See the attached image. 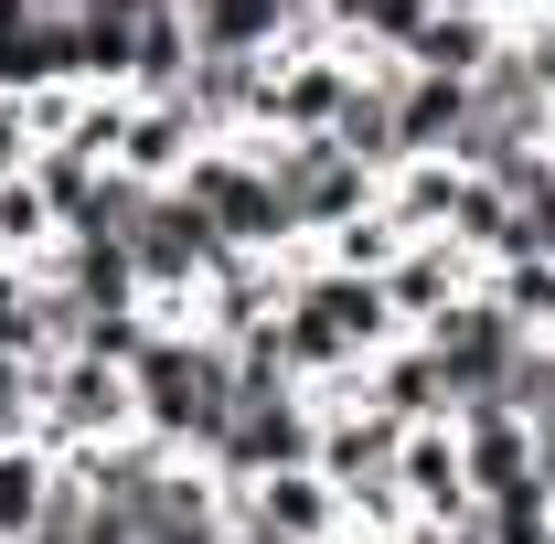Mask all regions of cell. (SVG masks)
<instances>
[{"label": "cell", "instance_id": "6da1fadb", "mask_svg": "<svg viewBox=\"0 0 555 544\" xmlns=\"http://www.w3.org/2000/svg\"><path fill=\"white\" fill-rule=\"evenodd\" d=\"M129 406L160 449L204 459L224 406H235V341H214L204 321H150V341L129 352Z\"/></svg>", "mask_w": 555, "mask_h": 544}, {"label": "cell", "instance_id": "7a4b0ae2", "mask_svg": "<svg viewBox=\"0 0 555 544\" xmlns=\"http://www.w3.org/2000/svg\"><path fill=\"white\" fill-rule=\"evenodd\" d=\"M257 160H268V182H278V204H288V235H299V246H321L332 224H352V213L385 204V171L352 160L332 129L321 139H268L257 129Z\"/></svg>", "mask_w": 555, "mask_h": 544}, {"label": "cell", "instance_id": "3957f363", "mask_svg": "<svg viewBox=\"0 0 555 544\" xmlns=\"http://www.w3.org/2000/svg\"><path fill=\"white\" fill-rule=\"evenodd\" d=\"M129 257H139V288H150V310L160 321H182L193 310V288H204L235 246L214 235V213L182 193V182H150V204H139V224H129Z\"/></svg>", "mask_w": 555, "mask_h": 544}, {"label": "cell", "instance_id": "277c9868", "mask_svg": "<svg viewBox=\"0 0 555 544\" xmlns=\"http://www.w3.org/2000/svg\"><path fill=\"white\" fill-rule=\"evenodd\" d=\"M182 193L214 213V235L224 246H246V257H288L299 235H288V204H278L268 160H257V129L246 139H204L193 150V171H182Z\"/></svg>", "mask_w": 555, "mask_h": 544}, {"label": "cell", "instance_id": "5b68a950", "mask_svg": "<svg viewBox=\"0 0 555 544\" xmlns=\"http://www.w3.org/2000/svg\"><path fill=\"white\" fill-rule=\"evenodd\" d=\"M310 449H321V396H310V385H246V374H235V406L214 427L204 470L214 480H268V470H288V459H310Z\"/></svg>", "mask_w": 555, "mask_h": 544}, {"label": "cell", "instance_id": "8992f818", "mask_svg": "<svg viewBox=\"0 0 555 544\" xmlns=\"http://www.w3.org/2000/svg\"><path fill=\"white\" fill-rule=\"evenodd\" d=\"M118 427H139L129 363H96V352H43L33 363V438L43 449H96Z\"/></svg>", "mask_w": 555, "mask_h": 544}, {"label": "cell", "instance_id": "52a82bcc", "mask_svg": "<svg viewBox=\"0 0 555 544\" xmlns=\"http://www.w3.org/2000/svg\"><path fill=\"white\" fill-rule=\"evenodd\" d=\"M416 341H427V352H438V374H449V416H470V406H491V396L513 385V363H524V341H534V332H524L491 288H470L460 310H438Z\"/></svg>", "mask_w": 555, "mask_h": 544}, {"label": "cell", "instance_id": "ba28073f", "mask_svg": "<svg viewBox=\"0 0 555 544\" xmlns=\"http://www.w3.org/2000/svg\"><path fill=\"white\" fill-rule=\"evenodd\" d=\"M352 86H363V54H352L343 33H332V43H288V54H268V107H257V129L268 139H321L352 107Z\"/></svg>", "mask_w": 555, "mask_h": 544}, {"label": "cell", "instance_id": "9c48e42d", "mask_svg": "<svg viewBox=\"0 0 555 544\" xmlns=\"http://www.w3.org/2000/svg\"><path fill=\"white\" fill-rule=\"evenodd\" d=\"M118 513H129L139 544H224L235 534V491H224L204 459H171V470L150 480V491H129Z\"/></svg>", "mask_w": 555, "mask_h": 544}, {"label": "cell", "instance_id": "30bf717a", "mask_svg": "<svg viewBox=\"0 0 555 544\" xmlns=\"http://www.w3.org/2000/svg\"><path fill=\"white\" fill-rule=\"evenodd\" d=\"M193 54H288V43H332L321 0H182Z\"/></svg>", "mask_w": 555, "mask_h": 544}, {"label": "cell", "instance_id": "8fae6325", "mask_svg": "<svg viewBox=\"0 0 555 544\" xmlns=\"http://www.w3.org/2000/svg\"><path fill=\"white\" fill-rule=\"evenodd\" d=\"M224 491H235L246 523H268V534H288V544H343L352 534V513H343V491L321 480V459H288V470H268V480H224Z\"/></svg>", "mask_w": 555, "mask_h": 544}, {"label": "cell", "instance_id": "7c38bea8", "mask_svg": "<svg viewBox=\"0 0 555 544\" xmlns=\"http://www.w3.org/2000/svg\"><path fill=\"white\" fill-rule=\"evenodd\" d=\"M470 288H481V257H460L449 235H406V246H396V268H385V299H396V321H406V332H427L438 310H460Z\"/></svg>", "mask_w": 555, "mask_h": 544}, {"label": "cell", "instance_id": "4fadbf2b", "mask_svg": "<svg viewBox=\"0 0 555 544\" xmlns=\"http://www.w3.org/2000/svg\"><path fill=\"white\" fill-rule=\"evenodd\" d=\"M257 107H268V54H193V75H182V118H193L204 139H246Z\"/></svg>", "mask_w": 555, "mask_h": 544}, {"label": "cell", "instance_id": "5bb4252c", "mask_svg": "<svg viewBox=\"0 0 555 544\" xmlns=\"http://www.w3.org/2000/svg\"><path fill=\"white\" fill-rule=\"evenodd\" d=\"M460 118H470V75H438V65L396 54V139H406V160H449Z\"/></svg>", "mask_w": 555, "mask_h": 544}, {"label": "cell", "instance_id": "9a60e30c", "mask_svg": "<svg viewBox=\"0 0 555 544\" xmlns=\"http://www.w3.org/2000/svg\"><path fill=\"white\" fill-rule=\"evenodd\" d=\"M396 480H406V502L427 513V523H449V513H470V502H481V491H470V459H460V427H449V416L406 427V449H396Z\"/></svg>", "mask_w": 555, "mask_h": 544}, {"label": "cell", "instance_id": "2e32d148", "mask_svg": "<svg viewBox=\"0 0 555 544\" xmlns=\"http://www.w3.org/2000/svg\"><path fill=\"white\" fill-rule=\"evenodd\" d=\"M502 33H513V11H491V0H438L427 22H416L406 65H438V75H481L502 54Z\"/></svg>", "mask_w": 555, "mask_h": 544}, {"label": "cell", "instance_id": "e0dca14e", "mask_svg": "<svg viewBox=\"0 0 555 544\" xmlns=\"http://www.w3.org/2000/svg\"><path fill=\"white\" fill-rule=\"evenodd\" d=\"M193 150H204V129L182 118V96H129L118 171H139V182H182V171H193Z\"/></svg>", "mask_w": 555, "mask_h": 544}, {"label": "cell", "instance_id": "ac0fdd59", "mask_svg": "<svg viewBox=\"0 0 555 544\" xmlns=\"http://www.w3.org/2000/svg\"><path fill=\"white\" fill-rule=\"evenodd\" d=\"M363 396H374V406H396L406 427H427V416H449V374H438V352L406 332V341H385V352L363 363Z\"/></svg>", "mask_w": 555, "mask_h": 544}, {"label": "cell", "instance_id": "d6986e66", "mask_svg": "<svg viewBox=\"0 0 555 544\" xmlns=\"http://www.w3.org/2000/svg\"><path fill=\"white\" fill-rule=\"evenodd\" d=\"M0 352H22V363L65 352V310H54V277H43V268H22V257H0Z\"/></svg>", "mask_w": 555, "mask_h": 544}, {"label": "cell", "instance_id": "ffe728a7", "mask_svg": "<svg viewBox=\"0 0 555 544\" xmlns=\"http://www.w3.org/2000/svg\"><path fill=\"white\" fill-rule=\"evenodd\" d=\"M438 235H449V246H460V257H502V246H513V193H502V182H491V171H460V160H449V213H438Z\"/></svg>", "mask_w": 555, "mask_h": 544}, {"label": "cell", "instance_id": "44dd1931", "mask_svg": "<svg viewBox=\"0 0 555 544\" xmlns=\"http://www.w3.org/2000/svg\"><path fill=\"white\" fill-rule=\"evenodd\" d=\"M54 480H65V449H43V438H11V449H0V544L43 534Z\"/></svg>", "mask_w": 555, "mask_h": 544}, {"label": "cell", "instance_id": "7402d4cb", "mask_svg": "<svg viewBox=\"0 0 555 544\" xmlns=\"http://www.w3.org/2000/svg\"><path fill=\"white\" fill-rule=\"evenodd\" d=\"M54 246H65V213H54V193H43V182H33V160H22V171L0 182V257L43 268Z\"/></svg>", "mask_w": 555, "mask_h": 544}, {"label": "cell", "instance_id": "603a6c76", "mask_svg": "<svg viewBox=\"0 0 555 544\" xmlns=\"http://www.w3.org/2000/svg\"><path fill=\"white\" fill-rule=\"evenodd\" d=\"M481 523H491V544H555V480L545 470L491 480V491H481Z\"/></svg>", "mask_w": 555, "mask_h": 544}, {"label": "cell", "instance_id": "cb8c5ba5", "mask_svg": "<svg viewBox=\"0 0 555 544\" xmlns=\"http://www.w3.org/2000/svg\"><path fill=\"white\" fill-rule=\"evenodd\" d=\"M182 75H193V22H182V11L139 22V54H129V96H182Z\"/></svg>", "mask_w": 555, "mask_h": 544}, {"label": "cell", "instance_id": "d4e9b609", "mask_svg": "<svg viewBox=\"0 0 555 544\" xmlns=\"http://www.w3.org/2000/svg\"><path fill=\"white\" fill-rule=\"evenodd\" d=\"M107 171H118V160H96V150H75V139H54V150H33V182H43V193H54V213H86L96 204V193H107Z\"/></svg>", "mask_w": 555, "mask_h": 544}, {"label": "cell", "instance_id": "484cf974", "mask_svg": "<svg viewBox=\"0 0 555 544\" xmlns=\"http://www.w3.org/2000/svg\"><path fill=\"white\" fill-rule=\"evenodd\" d=\"M481 288L524 332H555V257H502V268H481Z\"/></svg>", "mask_w": 555, "mask_h": 544}, {"label": "cell", "instance_id": "4316f807", "mask_svg": "<svg viewBox=\"0 0 555 544\" xmlns=\"http://www.w3.org/2000/svg\"><path fill=\"white\" fill-rule=\"evenodd\" d=\"M396 246H406V224H396V213L374 204V213H352V224H332V235H321L310 257H332V268H363V277H385V268H396Z\"/></svg>", "mask_w": 555, "mask_h": 544}, {"label": "cell", "instance_id": "83f0119b", "mask_svg": "<svg viewBox=\"0 0 555 544\" xmlns=\"http://www.w3.org/2000/svg\"><path fill=\"white\" fill-rule=\"evenodd\" d=\"M0 416L33 427V363H22V352H0Z\"/></svg>", "mask_w": 555, "mask_h": 544}, {"label": "cell", "instance_id": "f1b7e54d", "mask_svg": "<svg viewBox=\"0 0 555 544\" xmlns=\"http://www.w3.org/2000/svg\"><path fill=\"white\" fill-rule=\"evenodd\" d=\"M96 11H118V22H160V11H182V0H96Z\"/></svg>", "mask_w": 555, "mask_h": 544}, {"label": "cell", "instance_id": "f546056e", "mask_svg": "<svg viewBox=\"0 0 555 544\" xmlns=\"http://www.w3.org/2000/svg\"><path fill=\"white\" fill-rule=\"evenodd\" d=\"M352 11H363V0H321V22H332V33H352Z\"/></svg>", "mask_w": 555, "mask_h": 544}, {"label": "cell", "instance_id": "4dcf8cb0", "mask_svg": "<svg viewBox=\"0 0 555 544\" xmlns=\"http://www.w3.org/2000/svg\"><path fill=\"white\" fill-rule=\"evenodd\" d=\"M22 544H75V534H65V523H43V534H22Z\"/></svg>", "mask_w": 555, "mask_h": 544}, {"label": "cell", "instance_id": "1f68e13d", "mask_svg": "<svg viewBox=\"0 0 555 544\" xmlns=\"http://www.w3.org/2000/svg\"><path fill=\"white\" fill-rule=\"evenodd\" d=\"M524 11H545V22H555V0H524Z\"/></svg>", "mask_w": 555, "mask_h": 544}, {"label": "cell", "instance_id": "d6a6232c", "mask_svg": "<svg viewBox=\"0 0 555 544\" xmlns=\"http://www.w3.org/2000/svg\"><path fill=\"white\" fill-rule=\"evenodd\" d=\"M491 11H524V0H491Z\"/></svg>", "mask_w": 555, "mask_h": 544}, {"label": "cell", "instance_id": "836d02e7", "mask_svg": "<svg viewBox=\"0 0 555 544\" xmlns=\"http://www.w3.org/2000/svg\"><path fill=\"white\" fill-rule=\"evenodd\" d=\"M534 341H555V332H534Z\"/></svg>", "mask_w": 555, "mask_h": 544}]
</instances>
